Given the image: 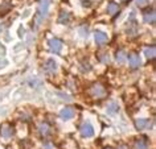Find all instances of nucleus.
Here are the masks:
<instances>
[{"instance_id":"obj_11","label":"nucleus","mask_w":156,"mask_h":149,"mask_svg":"<svg viewBox=\"0 0 156 149\" xmlns=\"http://www.w3.org/2000/svg\"><path fill=\"white\" fill-rule=\"evenodd\" d=\"M135 149H148V143L146 137H142L135 143Z\"/></svg>"},{"instance_id":"obj_5","label":"nucleus","mask_w":156,"mask_h":149,"mask_svg":"<svg viewBox=\"0 0 156 149\" xmlns=\"http://www.w3.org/2000/svg\"><path fill=\"white\" fill-rule=\"evenodd\" d=\"M49 48L53 53H60L62 50V41L57 40V38H52L49 41Z\"/></svg>"},{"instance_id":"obj_8","label":"nucleus","mask_w":156,"mask_h":149,"mask_svg":"<svg viewBox=\"0 0 156 149\" xmlns=\"http://www.w3.org/2000/svg\"><path fill=\"white\" fill-rule=\"evenodd\" d=\"M142 65V60H140V57L138 56V54H131L130 56V66L132 69H136L139 68V66Z\"/></svg>"},{"instance_id":"obj_20","label":"nucleus","mask_w":156,"mask_h":149,"mask_svg":"<svg viewBox=\"0 0 156 149\" xmlns=\"http://www.w3.org/2000/svg\"><path fill=\"white\" fill-rule=\"evenodd\" d=\"M135 3H136V5L138 7H143V5H146L148 3V0H135Z\"/></svg>"},{"instance_id":"obj_4","label":"nucleus","mask_w":156,"mask_h":149,"mask_svg":"<svg viewBox=\"0 0 156 149\" xmlns=\"http://www.w3.org/2000/svg\"><path fill=\"white\" fill-rule=\"evenodd\" d=\"M13 133H15L13 127H11V125H3V127L0 128V136L5 140L11 139V137L13 136Z\"/></svg>"},{"instance_id":"obj_17","label":"nucleus","mask_w":156,"mask_h":149,"mask_svg":"<svg viewBox=\"0 0 156 149\" xmlns=\"http://www.w3.org/2000/svg\"><path fill=\"white\" fill-rule=\"evenodd\" d=\"M69 19H70V16H69L68 12H62L61 16H60V19H58V23H61V24H68V23H69Z\"/></svg>"},{"instance_id":"obj_2","label":"nucleus","mask_w":156,"mask_h":149,"mask_svg":"<svg viewBox=\"0 0 156 149\" xmlns=\"http://www.w3.org/2000/svg\"><path fill=\"white\" fill-rule=\"evenodd\" d=\"M48 9H49V0H41L40 7H38V24L42 19L48 16Z\"/></svg>"},{"instance_id":"obj_21","label":"nucleus","mask_w":156,"mask_h":149,"mask_svg":"<svg viewBox=\"0 0 156 149\" xmlns=\"http://www.w3.org/2000/svg\"><path fill=\"white\" fill-rule=\"evenodd\" d=\"M118 149H128V148L126 147V145H120V147H119Z\"/></svg>"},{"instance_id":"obj_7","label":"nucleus","mask_w":156,"mask_h":149,"mask_svg":"<svg viewBox=\"0 0 156 149\" xmlns=\"http://www.w3.org/2000/svg\"><path fill=\"white\" fill-rule=\"evenodd\" d=\"M151 124H152V121L150 119H139L135 121V125L138 129H147V128H150Z\"/></svg>"},{"instance_id":"obj_13","label":"nucleus","mask_w":156,"mask_h":149,"mask_svg":"<svg viewBox=\"0 0 156 149\" xmlns=\"http://www.w3.org/2000/svg\"><path fill=\"white\" fill-rule=\"evenodd\" d=\"M107 112L108 113H118L119 112L118 103H116V102H111V103L107 106Z\"/></svg>"},{"instance_id":"obj_9","label":"nucleus","mask_w":156,"mask_h":149,"mask_svg":"<svg viewBox=\"0 0 156 149\" xmlns=\"http://www.w3.org/2000/svg\"><path fill=\"white\" fill-rule=\"evenodd\" d=\"M155 19H156V16H155V12L152 9L144 12V15H143V20H144V23H147V24H154Z\"/></svg>"},{"instance_id":"obj_18","label":"nucleus","mask_w":156,"mask_h":149,"mask_svg":"<svg viewBox=\"0 0 156 149\" xmlns=\"http://www.w3.org/2000/svg\"><path fill=\"white\" fill-rule=\"evenodd\" d=\"M144 54H146L147 58H154V57H155V46L147 48L146 50H144Z\"/></svg>"},{"instance_id":"obj_23","label":"nucleus","mask_w":156,"mask_h":149,"mask_svg":"<svg viewBox=\"0 0 156 149\" xmlns=\"http://www.w3.org/2000/svg\"><path fill=\"white\" fill-rule=\"evenodd\" d=\"M105 149H111V148H105Z\"/></svg>"},{"instance_id":"obj_19","label":"nucleus","mask_w":156,"mask_h":149,"mask_svg":"<svg viewBox=\"0 0 156 149\" xmlns=\"http://www.w3.org/2000/svg\"><path fill=\"white\" fill-rule=\"evenodd\" d=\"M99 60L103 62V64H107L108 61H110V57H108L107 53H101L99 54Z\"/></svg>"},{"instance_id":"obj_12","label":"nucleus","mask_w":156,"mask_h":149,"mask_svg":"<svg viewBox=\"0 0 156 149\" xmlns=\"http://www.w3.org/2000/svg\"><path fill=\"white\" fill-rule=\"evenodd\" d=\"M115 58L119 64H123V62H126V60H127V53L124 52V50H119V52H116Z\"/></svg>"},{"instance_id":"obj_6","label":"nucleus","mask_w":156,"mask_h":149,"mask_svg":"<svg viewBox=\"0 0 156 149\" xmlns=\"http://www.w3.org/2000/svg\"><path fill=\"white\" fill-rule=\"evenodd\" d=\"M73 116H74V109L72 107H65L60 112V117L62 120H70Z\"/></svg>"},{"instance_id":"obj_22","label":"nucleus","mask_w":156,"mask_h":149,"mask_svg":"<svg viewBox=\"0 0 156 149\" xmlns=\"http://www.w3.org/2000/svg\"><path fill=\"white\" fill-rule=\"evenodd\" d=\"M45 148H46V149H52V147H50L49 144H45Z\"/></svg>"},{"instance_id":"obj_14","label":"nucleus","mask_w":156,"mask_h":149,"mask_svg":"<svg viewBox=\"0 0 156 149\" xmlns=\"http://www.w3.org/2000/svg\"><path fill=\"white\" fill-rule=\"evenodd\" d=\"M45 69L49 70V71H52V73H54V71H57V64L53 60H48L46 61V64H45Z\"/></svg>"},{"instance_id":"obj_1","label":"nucleus","mask_w":156,"mask_h":149,"mask_svg":"<svg viewBox=\"0 0 156 149\" xmlns=\"http://www.w3.org/2000/svg\"><path fill=\"white\" fill-rule=\"evenodd\" d=\"M89 94H90L91 96H94V98H98V99H101V98L106 96V88H105L102 85L95 83V85H93L91 87H90V90H89Z\"/></svg>"},{"instance_id":"obj_3","label":"nucleus","mask_w":156,"mask_h":149,"mask_svg":"<svg viewBox=\"0 0 156 149\" xmlns=\"http://www.w3.org/2000/svg\"><path fill=\"white\" fill-rule=\"evenodd\" d=\"M80 132L83 137H91L94 135V128H93V125L90 123H83L80 128Z\"/></svg>"},{"instance_id":"obj_16","label":"nucleus","mask_w":156,"mask_h":149,"mask_svg":"<svg viewBox=\"0 0 156 149\" xmlns=\"http://www.w3.org/2000/svg\"><path fill=\"white\" fill-rule=\"evenodd\" d=\"M38 131H40V133L42 136H46V135H49V125L48 124H40V127H38Z\"/></svg>"},{"instance_id":"obj_15","label":"nucleus","mask_w":156,"mask_h":149,"mask_svg":"<svg viewBox=\"0 0 156 149\" xmlns=\"http://www.w3.org/2000/svg\"><path fill=\"white\" fill-rule=\"evenodd\" d=\"M107 12L110 15H116L119 12V7L118 4H115V3H108L107 5Z\"/></svg>"},{"instance_id":"obj_10","label":"nucleus","mask_w":156,"mask_h":149,"mask_svg":"<svg viewBox=\"0 0 156 149\" xmlns=\"http://www.w3.org/2000/svg\"><path fill=\"white\" fill-rule=\"evenodd\" d=\"M94 38H95L97 44H99V45H102V44H105V42H107V40H108L107 34L103 33V32H95L94 33Z\"/></svg>"}]
</instances>
